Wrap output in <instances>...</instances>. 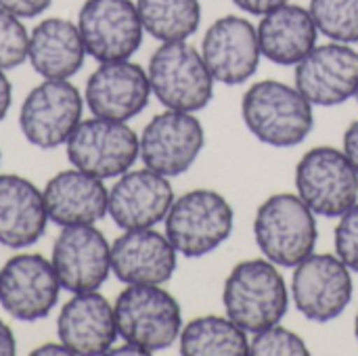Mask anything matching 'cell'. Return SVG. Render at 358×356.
<instances>
[{
	"instance_id": "1",
	"label": "cell",
	"mask_w": 358,
	"mask_h": 356,
	"mask_svg": "<svg viewBox=\"0 0 358 356\" xmlns=\"http://www.w3.org/2000/svg\"><path fill=\"white\" fill-rule=\"evenodd\" d=\"M248 130L264 145L287 149L304 143L313 130V103L296 88L279 80L256 82L241 101Z\"/></svg>"
},
{
	"instance_id": "2",
	"label": "cell",
	"mask_w": 358,
	"mask_h": 356,
	"mask_svg": "<svg viewBox=\"0 0 358 356\" xmlns=\"http://www.w3.org/2000/svg\"><path fill=\"white\" fill-rule=\"evenodd\" d=\"M222 304L231 321L250 334H258L281 323L289 308V292L277 264L245 260L227 277Z\"/></svg>"
},
{
	"instance_id": "3",
	"label": "cell",
	"mask_w": 358,
	"mask_h": 356,
	"mask_svg": "<svg viewBox=\"0 0 358 356\" xmlns=\"http://www.w3.org/2000/svg\"><path fill=\"white\" fill-rule=\"evenodd\" d=\"M317 237L315 212L300 195H271L256 212L254 239L266 260L277 266L296 269L315 252Z\"/></svg>"
},
{
	"instance_id": "4",
	"label": "cell",
	"mask_w": 358,
	"mask_h": 356,
	"mask_svg": "<svg viewBox=\"0 0 358 356\" xmlns=\"http://www.w3.org/2000/svg\"><path fill=\"white\" fill-rule=\"evenodd\" d=\"M113 313L117 336L147 355L170 348L182 332L180 304L162 285H126Z\"/></svg>"
},
{
	"instance_id": "5",
	"label": "cell",
	"mask_w": 358,
	"mask_h": 356,
	"mask_svg": "<svg viewBox=\"0 0 358 356\" xmlns=\"http://www.w3.org/2000/svg\"><path fill=\"white\" fill-rule=\"evenodd\" d=\"M151 92L166 109L195 113L208 107L214 94V76L201 52L187 40L162 42L149 59Z\"/></svg>"
},
{
	"instance_id": "6",
	"label": "cell",
	"mask_w": 358,
	"mask_h": 356,
	"mask_svg": "<svg viewBox=\"0 0 358 356\" xmlns=\"http://www.w3.org/2000/svg\"><path fill=\"white\" fill-rule=\"evenodd\" d=\"M166 237L185 258H201L218 250L233 233V208L216 191L193 189L172 201Z\"/></svg>"
},
{
	"instance_id": "7",
	"label": "cell",
	"mask_w": 358,
	"mask_h": 356,
	"mask_svg": "<svg viewBox=\"0 0 358 356\" xmlns=\"http://www.w3.org/2000/svg\"><path fill=\"white\" fill-rule=\"evenodd\" d=\"M84 94L71 80H42L19 107V128L29 145L57 149L84 120Z\"/></svg>"
},
{
	"instance_id": "8",
	"label": "cell",
	"mask_w": 358,
	"mask_h": 356,
	"mask_svg": "<svg viewBox=\"0 0 358 356\" xmlns=\"http://www.w3.org/2000/svg\"><path fill=\"white\" fill-rule=\"evenodd\" d=\"M65 151L73 168L105 180L132 170L141 157V141L126 122L92 115L76 126Z\"/></svg>"
},
{
	"instance_id": "9",
	"label": "cell",
	"mask_w": 358,
	"mask_h": 356,
	"mask_svg": "<svg viewBox=\"0 0 358 356\" xmlns=\"http://www.w3.org/2000/svg\"><path fill=\"white\" fill-rule=\"evenodd\" d=\"M296 187L302 201L325 218H340L358 201V172L336 147L304 153L296 168Z\"/></svg>"
},
{
	"instance_id": "10",
	"label": "cell",
	"mask_w": 358,
	"mask_h": 356,
	"mask_svg": "<svg viewBox=\"0 0 358 356\" xmlns=\"http://www.w3.org/2000/svg\"><path fill=\"white\" fill-rule=\"evenodd\" d=\"M52 262L36 252H21L0 269V306L13 319L34 323L46 319L61 296Z\"/></svg>"
},
{
	"instance_id": "11",
	"label": "cell",
	"mask_w": 358,
	"mask_h": 356,
	"mask_svg": "<svg viewBox=\"0 0 358 356\" xmlns=\"http://www.w3.org/2000/svg\"><path fill=\"white\" fill-rule=\"evenodd\" d=\"M76 23L86 52L99 63L130 59L145 36L136 2L132 0H86Z\"/></svg>"
},
{
	"instance_id": "12",
	"label": "cell",
	"mask_w": 358,
	"mask_h": 356,
	"mask_svg": "<svg viewBox=\"0 0 358 356\" xmlns=\"http://www.w3.org/2000/svg\"><path fill=\"white\" fill-rule=\"evenodd\" d=\"M350 269L334 254H310L296 266L292 298L296 308L315 323L338 319L352 300Z\"/></svg>"
},
{
	"instance_id": "13",
	"label": "cell",
	"mask_w": 358,
	"mask_h": 356,
	"mask_svg": "<svg viewBox=\"0 0 358 356\" xmlns=\"http://www.w3.org/2000/svg\"><path fill=\"white\" fill-rule=\"evenodd\" d=\"M138 141L145 166L174 178L191 170L203 149L206 132L193 113L168 109L145 126Z\"/></svg>"
},
{
	"instance_id": "14",
	"label": "cell",
	"mask_w": 358,
	"mask_h": 356,
	"mask_svg": "<svg viewBox=\"0 0 358 356\" xmlns=\"http://www.w3.org/2000/svg\"><path fill=\"white\" fill-rule=\"evenodd\" d=\"M50 262L65 292H96L111 273V243L94 225L63 227Z\"/></svg>"
},
{
	"instance_id": "15",
	"label": "cell",
	"mask_w": 358,
	"mask_h": 356,
	"mask_svg": "<svg viewBox=\"0 0 358 356\" xmlns=\"http://www.w3.org/2000/svg\"><path fill=\"white\" fill-rule=\"evenodd\" d=\"M151 94L147 69L130 59L99 63L84 88V101L92 115L115 122L136 118L149 105Z\"/></svg>"
},
{
	"instance_id": "16",
	"label": "cell",
	"mask_w": 358,
	"mask_h": 356,
	"mask_svg": "<svg viewBox=\"0 0 358 356\" xmlns=\"http://www.w3.org/2000/svg\"><path fill=\"white\" fill-rule=\"evenodd\" d=\"M199 52L216 82L243 84L258 71L262 59L258 27L239 15L220 17L208 27Z\"/></svg>"
},
{
	"instance_id": "17",
	"label": "cell",
	"mask_w": 358,
	"mask_h": 356,
	"mask_svg": "<svg viewBox=\"0 0 358 356\" xmlns=\"http://www.w3.org/2000/svg\"><path fill=\"white\" fill-rule=\"evenodd\" d=\"M296 88L321 107H336L358 90V52L344 42L315 46L296 65Z\"/></svg>"
},
{
	"instance_id": "18",
	"label": "cell",
	"mask_w": 358,
	"mask_h": 356,
	"mask_svg": "<svg viewBox=\"0 0 358 356\" xmlns=\"http://www.w3.org/2000/svg\"><path fill=\"white\" fill-rule=\"evenodd\" d=\"M172 201L174 191L168 176L145 166L117 176L109 189L107 214L122 231L153 229L166 220Z\"/></svg>"
},
{
	"instance_id": "19",
	"label": "cell",
	"mask_w": 358,
	"mask_h": 356,
	"mask_svg": "<svg viewBox=\"0 0 358 356\" xmlns=\"http://www.w3.org/2000/svg\"><path fill=\"white\" fill-rule=\"evenodd\" d=\"M57 338L76 356L109 355L120 338L113 304L99 290L71 294L59 311Z\"/></svg>"
},
{
	"instance_id": "20",
	"label": "cell",
	"mask_w": 358,
	"mask_h": 356,
	"mask_svg": "<svg viewBox=\"0 0 358 356\" xmlns=\"http://www.w3.org/2000/svg\"><path fill=\"white\" fill-rule=\"evenodd\" d=\"M178 252L155 229L124 231L111 243V273L124 285H164L172 279Z\"/></svg>"
},
{
	"instance_id": "21",
	"label": "cell",
	"mask_w": 358,
	"mask_h": 356,
	"mask_svg": "<svg viewBox=\"0 0 358 356\" xmlns=\"http://www.w3.org/2000/svg\"><path fill=\"white\" fill-rule=\"evenodd\" d=\"M48 220L57 227L96 225L107 216L109 189L92 174L78 168L57 172L42 189Z\"/></svg>"
},
{
	"instance_id": "22",
	"label": "cell",
	"mask_w": 358,
	"mask_h": 356,
	"mask_svg": "<svg viewBox=\"0 0 358 356\" xmlns=\"http://www.w3.org/2000/svg\"><path fill=\"white\" fill-rule=\"evenodd\" d=\"M48 222L42 189L19 174H0V245L31 248L44 237Z\"/></svg>"
},
{
	"instance_id": "23",
	"label": "cell",
	"mask_w": 358,
	"mask_h": 356,
	"mask_svg": "<svg viewBox=\"0 0 358 356\" xmlns=\"http://www.w3.org/2000/svg\"><path fill=\"white\" fill-rule=\"evenodd\" d=\"M86 55L76 21L46 17L29 31L27 63L44 80H71L84 67Z\"/></svg>"
},
{
	"instance_id": "24",
	"label": "cell",
	"mask_w": 358,
	"mask_h": 356,
	"mask_svg": "<svg viewBox=\"0 0 358 356\" xmlns=\"http://www.w3.org/2000/svg\"><path fill=\"white\" fill-rule=\"evenodd\" d=\"M317 23L308 8L300 4H281L262 15L258 42L262 57L275 65H298L317 46Z\"/></svg>"
},
{
	"instance_id": "25",
	"label": "cell",
	"mask_w": 358,
	"mask_h": 356,
	"mask_svg": "<svg viewBox=\"0 0 358 356\" xmlns=\"http://www.w3.org/2000/svg\"><path fill=\"white\" fill-rule=\"evenodd\" d=\"M248 332L229 317H197L182 327L178 344L185 356H243L250 355Z\"/></svg>"
},
{
	"instance_id": "26",
	"label": "cell",
	"mask_w": 358,
	"mask_h": 356,
	"mask_svg": "<svg viewBox=\"0 0 358 356\" xmlns=\"http://www.w3.org/2000/svg\"><path fill=\"white\" fill-rule=\"evenodd\" d=\"M143 27L159 42L191 38L201 23L199 0H136Z\"/></svg>"
},
{
	"instance_id": "27",
	"label": "cell",
	"mask_w": 358,
	"mask_h": 356,
	"mask_svg": "<svg viewBox=\"0 0 358 356\" xmlns=\"http://www.w3.org/2000/svg\"><path fill=\"white\" fill-rule=\"evenodd\" d=\"M317 29L334 42H358V0H310Z\"/></svg>"
},
{
	"instance_id": "28",
	"label": "cell",
	"mask_w": 358,
	"mask_h": 356,
	"mask_svg": "<svg viewBox=\"0 0 358 356\" xmlns=\"http://www.w3.org/2000/svg\"><path fill=\"white\" fill-rule=\"evenodd\" d=\"M29 31L23 19L0 8V69L8 71L27 61Z\"/></svg>"
},
{
	"instance_id": "29",
	"label": "cell",
	"mask_w": 358,
	"mask_h": 356,
	"mask_svg": "<svg viewBox=\"0 0 358 356\" xmlns=\"http://www.w3.org/2000/svg\"><path fill=\"white\" fill-rule=\"evenodd\" d=\"M250 355L306 356L308 355V346L298 334H294V332H289L277 323V325L262 329L254 336V340L250 342Z\"/></svg>"
},
{
	"instance_id": "30",
	"label": "cell",
	"mask_w": 358,
	"mask_h": 356,
	"mask_svg": "<svg viewBox=\"0 0 358 356\" xmlns=\"http://www.w3.org/2000/svg\"><path fill=\"white\" fill-rule=\"evenodd\" d=\"M336 256L358 273V201L340 216L336 227Z\"/></svg>"
},
{
	"instance_id": "31",
	"label": "cell",
	"mask_w": 358,
	"mask_h": 356,
	"mask_svg": "<svg viewBox=\"0 0 358 356\" xmlns=\"http://www.w3.org/2000/svg\"><path fill=\"white\" fill-rule=\"evenodd\" d=\"M52 0H0V8L21 17V19H34L48 10Z\"/></svg>"
},
{
	"instance_id": "32",
	"label": "cell",
	"mask_w": 358,
	"mask_h": 356,
	"mask_svg": "<svg viewBox=\"0 0 358 356\" xmlns=\"http://www.w3.org/2000/svg\"><path fill=\"white\" fill-rule=\"evenodd\" d=\"M233 2L250 15H266L289 0H233Z\"/></svg>"
},
{
	"instance_id": "33",
	"label": "cell",
	"mask_w": 358,
	"mask_h": 356,
	"mask_svg": "<svg viewBox=\"0 0 358 356\" xmlns=\"http://www.w3.org/2000/svg\"><path fill=\"white\" fill-rule=\"evenodd\" d=\"M344 153L358 172V122H352L344 134Z\"/></svg>"
},
{
	"instance_id": "34",
	"label": "cell",
	"mask_w": 358,
	"mask_h": 356,
	"mask_svg": "<svg viewBox=\"0 0 358 356\" xmlns=\"http://www.w3.org/2000/svg\"><path fill=\"white\" fill-rule=\"evenodd\" d=\"M17 355V338L13 329L0 319V356Z\"/></svg>"
},
{
	"instance_id": "35",
	"label": "cell",
	"mask_w": 358,
	"mask_h": 356,
	"mask_svg": "<svg viewBox=\"0 0 358 356\" xmlns=\"http://www.w3.org/2000/svg\"><path fill=\"white\" fill-rule=\"evenodd\" d=\"M10 103H13V86H10V80L6 78L4 69H0V122L6 118Z\"/></svg>"
},
{
	"instance_id": "36",
	"label": "cell",
	"mask_w": 358,
	"mask_h": 356,
	"mask_svg": "<svg viewBox=\"0 0 358 356\" xmlns=\"http://www.w3.org/2000/svg\"><path fill=\"white\" fill-rule=\"evenodd\" d=\"M31 355L34 356H48V355H71L69 353V348L63 344V342H50V344H42V346H38V348H34L31 350Z\"/></svg>"
},
{
	"instance_id": "37",
	"label": "cell",
	"mask_w": 358,
	"mask_h": 356,
	"mask_svg": "<svg viewBox=\"0 0 358 356\" xmlns=\"http://www.w3.org/2000/svg\"><path fill=\"white\" fill-rule=\"evenodd\" d=\"M355 334H357V340H358V315H357V321H355Z\"/></svg>"
},
{
	"instance_id": "38",
	"label": "cell",
	"mask_w": 358,
	"mask_h": 356,
	"mask_svg": "<svg viewBox=\"0 0 358 356\" xmlns=\"http://www.w3.org/2000/svg\"><path fill=\"white\" fill-rule=\"evenodd\" d=\"M0 162H2V151H0Z\"/></svg>"
},
{
	"instance_id": "39",
	"label": "cell",
	"mask_w": 358,
	"mask_h": 356,
	"mask_svg": "<svg viewBox=\"0 0 358 356\" xmlns=\"http://www.w3.org/2000/svg\"><path fill=\"white\" fill-rule=\"evenodd\" d=\"M355 97H357V101H358V90H357V94H355Z\"/></svg>"
}]
</instances>
